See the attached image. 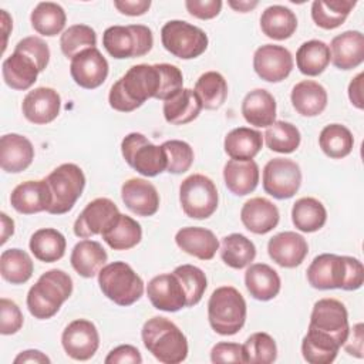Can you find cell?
Masks as SVG:
<instances>
[{
	"instance_id": "cell-1",
	"label": "cell",
	"mask_w": 364,
	"mask_h": 364,
	"mask_svg": "<svg viewBox=\"0 0 364 364\" xmlns=\"http://www.w3.org/2000/svg\"><path fill=\"white\" fill-rule=\"evenodd\" d=\"M182 88L183 75L176 65L136 64L112 84L108 102L115 111L132 112L149 98L165 101Z\"/></svg>"
},
{
	"instance_id": "cell-2",
	"label": "cell",
	"mask_w": 364,
	"mask_h": 364,
	"mask_svg": "<svg viewBox=\"0 0 364 364\" xmlns=\"http://www.w3.org/2000/svg\"><path fill=\"white\" fill-rule=\"evenodd\" d=\"M307 282L318 290H357L364 283L363 263L351 256L321 253L307 267Z\"/></svg>"
},
{
	"instance_id": "cell-3",
	"label": "cell",
	"mask_w": 364,
	"mask_h": 364,
	"mask_svg": "<svg viewBox=\"0 0 364 364\" xmlns=\"http://www.w3.org/2000/svg\"><path fill=\"white\" fill-rule=\"evenodd\" d=\"M145 348L164 364H178L188 357V340L182 330L166 317L148 318L141 330Z\"/></svg>"
},
{
	"instance_id": "cell-4",
	"label": "cell",
	"mask_w": 364,
	"mask_h": 364,
	"mask_svg": "<svg viewBox=\"0 0 364 364\" xmlns=\"http://www.w3.org/2000/svg\"><path fill=\"white\" fill-rule=\"evenodd\" d=\"M73 293V279L61 269L43 273L27 293V309L34 318L47 320L58 313Z\"/></svg>"
},
{
	"instance_id": "cell-5",
	"label": "cell",
	"mask_w": 364,
	"mask_h": 364,
	"mask_svg": "<svg viewBox=\"0 0 364 364\" xmlns=\"http://www.w3.org/2000/svg\"><path fill=\"white\" fill-rule=\"evenodd\" d=\"M247 307L240 291L232 286L213 290L208 301V320L213 331L220 336H233L246 321Z\"/></svg>"
},
{
	"instance_id": "cell-6",
	"label": "cell",
	"mask_w": 364,
	"mask_h": 364,
	"mask_svg": "<svg viewBox=\"0 0 364 364\" xmlns=\"http://www.w3.org/2000/svg\"><path fill=\"white\" fill-rule=\"evenodd\" d=\"M97 276L102 294L118 306H131L144 294V280L125 262L108 263Z\"/></svg>"
},
{
	"instance_id": "cell-7",
	"label": "cell",
	"mask_w": 364,
	"mask_h": 364,
	"mask_svg": "<svg viewBox=\"0 0 364 364\" xmlns=\"http://www.w3.org/2000/svg\"><path fill=\"white\" fill-rule=\"evenodd\" d=\"M102 46L117 60L142 57L151 51L154 36L144 24L111 26L102 34Z\"/></svg>"
},
{
	"instance_id": "cell-8",
	"label": "cell",
	"mask_w": 364,
	"mask_h": 364,
	"mask_svg": "<svg viewBox=\"0 0 364 364\" xmlns=\"http://www.w3.org/2000/svg\"><path fill=\"white\" fill-rule=\"evenodd\" d=\"M50 192L51 205L48 213L63 215L73 209L85 186V175L75 164H63L53 169L46 178Z\"/></svg>"
},
{
	"instance_id": "cell-9",
	"label": "cell",
	"mask_w": 364,
	"mask_h": 364,
	"mask_svg": "<svg viewBox=\"0 0 364 364\" xmlns=\"http://www.w3.org/2000/svg\"><path fill=\"white\" fill-rule=\"evenodd\" d=\"M164 48L181 60H192L208 48L206 33L183 20H169L161 28Z\"/></svg>"
},
{
	"instance_id": "cell-10",
	"label": "cell",
	"mask_w": 364,
	"mask_h": 364,
	"mask_svg": "<svg viewBox=\"0 0 364 364\" xmlns=\"http://www.w3.org/2000/svg\"><path fill=\"white\" fill-rule=\"evenodd\" d=\"M125 162L138 173L154 178L166 171V155L162 145L152 144L144 134L131 132L121 142Z\"/></svg>"
},
{
	"instance_id": "cell-11",
	"label": "cell",
	"mask_w": 364,
	"mask_h": 364,
	"mask_svg": "<svg viewBox=\"0 0 364 364\" xmlns=\"http://www.w3.org/2000/svg\"><path fill=\"white\" fill-rule=\"evenodd\" d=\"M179 202L188 218L208 219L215 213L219 203L215 182L202 173L189 175L179 186Z\"/></svg>"
},
{
	"instance_id": "cell-12",
	"label": "cell",
	"mask_w": 364,
	"mask_h": 364,
	"mask_svg": "<svg viewBox=\"0 0 364 364\" xmlns=\"http://www.w3.org/2000/svg\"><path fill=\"white\" fill-rule=\"evenodd\" d=\"M263 189L276 199L293 198L301 185V169L289 158H273L263 168Z\"/></svg>"
},
{
	"instance_id": "cell-13",
	"label": "cell",
	"mask_w": 364,
	"mask_h": 364,
	"mask_svg": "<svg viewBox=\"0 0 364 364\" xmlns=\"http://www.w3.org/2000/svg\"><path fill=\"white\" fill-rule=\"evenodd\" d=\"M309 327L328 334L343 347L350 333L346 306L340 300L331 297L317 300L311 310Z\"/></svg>"
},
{
	"instance_id": "cell-14",
	"label": "cell",
	"mask_w": 364,
	"mask_h": 364,
	"mask_svg": "<svg viewBox=\"0 0 364 364\" xmlns=\"http://www.w3.org/2000/svg\"><path fill=\"white\" fill-rule=\"evenodd\" d=\"M61 344L68 357L77 361H87L94 357L100 347V334L92 321L77 318L64 328Z\"/></svg>"
},
{
	"instance_id": "cell-15",
	"label": "cell",
	"mask_w": 364,
	"mask_h": 364,
	"mask_svg": "<svg viewBox=\"0 0 364 364\" xmlns=\"http://www.w3.org/2000/svg\"><path fill=\"white\" fill-rule=\"evenodd\" d=\"M293 65V55L283 46L264 44L253 54V70L267 82L283 81L291 73Z\"/></svg>"
},
{
	"instance_id": "cell-16",
	"label": "cell",
	"mask_w": 364,
	"mask_h": 364,
	"mask_svg": "<svg viewBox=\"0 0 364 364\" xmlns=\"http://www.w3.org/2000/svg\"><path fill=\"white\" fill-rule=\"evenodd\" d=\"M108 61L97 47L77 54L71 58L70 64L71 78L85 90H94L102 85L108 77Z\"/></svg>"
},
{
	"instance_id": "cell-17",
	"label": "cell",
	"mask_w": 364,
	"mask_h": 364,
	"mask_svg": "<svg viewBox=\"0 0 364 364\" xmlns=\"http://www.w3.org/2000/svg\"><path fill=\"white\" fill-rule=\"evenodd\" d=\"M119 213L118 206L108 198H97L87 203L82 212L74 222V235L81 239H88L101 235L102 230Z\"/></svg>"
},
{
	"instance_id": "cell-18",
	"label": "cell",
	"mask_w": 364,
	"mask_h": 364,
	"mask_svg": "<svg viewBox=\"0 0 364 364\" xmlns=\"http://www.w3.org/2000/svg\"><path fill=\"white\" fill-rule=\"evenodd\" d=\"M146 294L152 306L162 311L175 313L186 307V294L183 286L173 272L152 277L148 282Z\"/></svg>"
},
{
	"instance_id": "cell-19",
	"label": "cell",
	"mask_w": 364,
	"mask_h": 364,
	"mask_svg": "<svg viewBox=\"0 0 364 364\" xmlns=\"http://www.w3.org/2000/svg\"><path fill=\"white\" fill-rule=\"evenodd\" d=\"M61 108V97L51 87H37L26 94L21 102V111L27 121L44 125L53 122Z\"/></svg>"
},
{
	"instance_id": "cell-20",
	"label": "cell",
	"mask_w": 364,
	"mask_h": 364,
	"mask_svg": "<svg viewBox=\"0 0 364 364\" xmlns=\"http://www.w3.org/2000/svg\"><path fill=\"white\" fill-rule=\"evenodd\" d=\"M267 253L270 259L286 269H293L306 259L309 253L307 240L296 232L286 230L270 237L267 243Z\"/></svg>"
},
{
	"instance_id": "cell-21",
	"label": "cell",
	"mask_w": 364,
	"mask_h": 364,
	"mask_svg": "<svg viewBox=\"0 0 364 364\" xmlns=\"http://www.w3.org/2000/svg\"><path fill=\"white\" fill-rule=\"evenodd\" d=\"M121 198L125 206L136 216L148 218L159 209V193L156 188L142 178H131L121 186Z\"/></svg>"
},
{
	"instance_id": "cell-22",
	"label": "cell",
	"mask_w": 364,
	"mask_h": 364,
	"mask_svg": "<svg viewBox=\"0 0 364 364\" xmlns=\"http://www.w3.org/2000/svg\"><path fill=\"white\" fill-rule=\"evenodd\" d=\"M10 203L23 215H33L43 210L47 212L51 205V192L46 178L18 183L10 195Z\"/></svg>"
},
{
	"instance_id": "cell-23",
	"label": "cell",
	"mask_w": 364,
	"mask_h": 364,
	"mask_svg": "<svg viewBox=\"0 0 364 364\" xmlns=\"http://www.w3.org/2000/svg\"><path fill=\"white\" fill-rule=\"evenodd\" d=\"M328 48L330 61L338 70H351L364 61V36L358 30L337 34Z\"/></svg>"
},
{
	"instance_id": "cell-24",
	"label": "cell",
	"mask_w": 364,
	"mask_h": 364,
	"mask_svg": "<svg viewBox=\"0 0 364 364\" xmlns=\"http://www.w3.org/2000/svg\"><path fill=\"white\" fill-rule=\"evenodd\" d=\"M240 220L252 233L264 235L277 226L280 213L272 200L256 196L243 203L240 209Z\"/></svg>"
},
{
	"instance_id": "cell-25",
	"label": "cell",
	"mask_w": 364,
	"mask_h": 364,
	"mask_svg": "<svg viewBox=\"0 0 364 364\" xmlns=\"http://www.w3.org/2000/svg\"><path fill=\"white\" fill-rule=\"evenodd\" d=\"M33 159L34 148L26 136L11 132L0 138V166L4 172H23L31 165Z\"/></svg>"
},
{
	"instance_id": "cell-26",
	"label": "cell",
	"mask_w": 364,
	"mask_h": 364,
	"mask_svg": "<svg viewBox=\"0 0 364 364\" xmlns=\"http://www.w3.org/2000/svg\"><path fill=\"white\" fill-rule=\"evenodd\" d=\"M176 246L185 253L200 260H210L219 250V240L215 233L200 226H186L175 235Z\"/></svg>"
},
{
	"instance_id": "cell-27",
	"label": "cell",
	"mask_w": 364,
	"mask_h": 364,
	"mask_svg": "<svg viewBox=\"0 0 364 364\" xmlns=\"http://www.w3.org/2000/svg\"><path fill=\"white\" fill-rule=\"evenodd\" d=\"M242 115L247 124L267 128L276 121V100L264 88L249 91L242 101Z\"/></svg>"
},
{
	"instance_id": "cell-28",
	"label": "cell",
	"mask_w": 364,
	"mask_h": 364,
	"mask_svg": "<svg viewBox=\"0 0 364 364\" xmlns=\"http://www.w3.org/2000/svg\"><path fill=\"white\" fill-rule=\"evenodd\" d=\"M245 284L250 296L260 301L274 299L282 287L279 273L266 263H253L245 273Z\"/></svg>"
},
{
	"instance_id": "cell-29",
	"label": "cell",
	"mask_w": 364,
	"mask_h": 364,
	"mask_svg": "<svg viewBox=\"0 0 364 364\" xmlns=\"http://www.w3.org/2000/svg\"><path fill=\"white\" fill-rule=\"evenodd\" d=\"M293 108L303 117L320 115L328 101L326 88L313 80H303L297 82L290 94Z\"/></svg>"
},
{
	"instance_id": "cell-30",
	"label": "cell",
	"mask_w": 364,
	"mask_h": 364,
	"mask_svg": "<svg viewBox=\"0 0 364 364\" xmlns=\"http://www.w3.org/2000/svg\"><path fill=\"white\" fill-rule=\"evenodd\" d=\"M108 255L97 240L82 239L71 250L70 262L73 269L82 277L91 279L105 266Z\"/></svg>"
},
{
	"instance_id": "cell-31",
	"label": "cell",
	"mask_w": 364,
	"mask_h": 364,
	"mask_svg": "<svg viewBox=\"0 0 364 364\" xmlns=\"http://www.w3.org/2000/svg\"><path fill=\"white\" fill-rule=\"evenodd\" d=\"M38 73L36 63L16 50L1 64V74L6 85L17 91L28 90L37 81Z\"/></svg>"
},
{
	"instance_id": "cell-32",
	"label": "cell",
	"mask_w": 364,
	"mask_h": 364,
	"mask_svg": "<svg viewBox=\"0 0 364 364\" xmlns=\"http://www.w3.org/2000/svg\"><path fill=\"white\" fill-rule=\"evenodd\" d=\"M226 188L236 196L252 193L259 183V166L253 159H229L223 166Z\"/></svg>"
},
{
	"instance_id": "cell-33",
	"label": "cell",
	"mask_w": 364,
	"mask_h": 364,
	"mask_svg": "<svg viewBox=\"0 0 364 364\" xmlns=\"http://www.w3.org/2000/svg\"><path fill=\"white\" fill-rule=\"evenodd\" d=\"M104 242L114 250H128L135 247L142 239L141 225L121 212L101 233Z\"/></svg>"
},
{
	"instance_id": "cell-34",
	"label": "cell",
	"mask_w": 364,
	"mask_h": 364,
	"mask_svg": "<svg viewBox=\"0 0 364 364\" xmlns=\"http://www.w3.org/2000/svg\"><path fill=\"white\" fill-rule=\"evenodd\" d=\"M202 109L200 101L195 91L182 88L175 95L164 101L162 112L166 122L172 125H185L198 118Z\"/></svg>"
},
{
	"instance_id": "cell-35",
	"label": "cell",
	"mask_w": 364,
	"mask_h": 364,
	"mask_svg": "<svg viewBox=\"0 0 364 364\" xmlns=\"http://www.w3.org/2000/svg\"><path fill=\"white\" fill-rule=\"evenodd\" d=\"M263 146V135L257 129L239 127L228 132L223 141L225 152L230 159L249 161L253 159Z\"/></svg>"
},
{
	"instance_id": "cell-36",
	"label": "cell",
	"mask_w": 364,
	"mask_h": 364,
	"mask_svg": "<svg viewBox=\"0 0 364 364\" xmlns=\"http://www.w3.org/2000/svg\"><path fill=\"white\" fill-rule=\"evenodd\" d=\"M340 347L328 334L309 327L301 341V354L310 364H330L336 360Z\"/></svg>"
},
{
	"instance_id": "cell-37",
	"label": "cell",
	"mask_w": 364,
	"mask_h": 364,
	"mask_svg": "<svg viewBox=\"0 0 364 364\" xmlns=\"http://www.w3.org/2000/svg\"><path fill=\"white\" fill-rule=\"evenodd\" d=\"M260 28L263 34L273 40H286L297 28L296 14L284 6L273 4L264 9L260 16Z\"/></svg>"
},
{
	"instance_id": "cell-38",
	"label": "cell",
	"mask_w": 364,
	"mask_h": 364,
	"mask_svg": "<svg viewBox=\"0 0 364 364\" xmlns=\"http://www.w3.org/2000/svg\"><path fill=\"white\" fill-rule=\"evenodd\" d=\"M28 246L37 260L53 263L65 255L67 240L60 230L53 228H43L31 235Z\"/></svg>"
},
{
	"instance_id": "cell-39",
	"label": "cell",
	"mask_w": 364,
	"mask_h": 364,
	"mask_svg": "<svg viewBox=\"0 0 364 364\" xmlns=\"http://www.w3.org/2000/svg\"><path fill=\"white\" fill-rule=\"evenodd\" d=\"M291 220L296 229L306 233L320 230L327 220V210L324 205L311 196L297 199L291 208Z\"/></svg>"
},
{
	"instance_id": "cell-40",
	"label": "cell",
	"mask_w": 364,
	"mask_h": 364,
	"mask_svg": "<svg viewBox=\"0 0 364 364\" xmlns=\"http://www.w3.org/2000/svg\"><path fill=\"white\" fill-rule=\"evenodd\" d=\"M330 64V48L321 40L304 41L296 51V65L307 77L321 74Z\"/></svg>"
},
{
	"instance_id": "cell-41",
	"label": "cell",
	"mask_w": 364,
	"mask_h": 364,
	"mask_svg": "<svg viewBox=\"0 0 364 364\" xmlns=\"http://www.w3.org/2000/svg\"><path fill=\"white\" fill-rule=\"evenodd\" d=\"M357 4L355 0H316L311 4V18L324 30L340 27Z\"/></svg>"
},
{
	"instance_id": "cell-42",
	"label": "cell",
	"mask_w": 364,
	"mask_h": 364,
	"mask_svg": "<svg viewBox=\"0 0 364 364\" xmlns=\"http://www.w3.org/2000/svg\"><path fill=\"white\" fill-rule=\"evenodd\" d=\"M256 257V246L242 233H230L220 242V259L232 269H243Z\"/></svg>"
},
{
	"instance_id": "cell-43",
	"label": "cell",
	"mask_w": 364,
	"mask_h": 364,
	"mask_svg": "<svg viewBox=\"0 0 364 364\" xmlns=\"http://www.w3.org/2000/svg\"><path fill=\"white\" fill-rule=\"evenodd\" d=\"M31 27L41 36L54 37L60 34L67 21L64 9L54 1L38 3L30 14Z\"/></svg>"
},
{
	"instance_id": "cell-44",
	"label": "cell",
	"mask_w": 364,
	"mask_h": 364,
	"mask_svg": "<svg viewBox=\"0 0 364 364\" xmlns=\"http://www.w3.org/2000/svg\"><path fill=\"white\" fill-rule=\"evenodd\" d=\"M193 91L199 98L202 108L218 109L228 98V82L220 73L206 71L198 78Z\"/></svg>"
},
{
	"instance_id": "cell-45",
	"label": "cell",
	"mask_w": 364,
	"mask_h": 364,
	"mask_svg": "<svg viewBox=\"0 0 364 364\" xmlns=\"http://www.w3.org/2000/svg\"><path fill=\"white\" fill-rule=\"evenodd\" d=\"M34 264L30 255L18 247L3 250L0 256L1 277L11 284H23L33 276Z\"/></svg>"
},
{
	"instance_id": "cell-46",
	"label": "cell",
	"mask_w": 364,
	"mask_h": 364,
	"mask_svg": "<svg viewBox=\"0 0 364 364\" xmlns=\"http://www.w3.org/2000/svg\"><path fill=\"white\" fill-rule=\"evenodd\" d=\"M318 145L328 158L341 159L351 154L354 136L346 125L328 124L318 135Z\"/></svg>"
},
{
	"instance_id": "cell-47",
	"label": "cell",
	"mask_w": 364,
	"mask_h": 364,
	"mask_svg": "<svg viewBox=\"0 0 364 364\" xmlns=\"http://www.w3.org/2000/svg\"><path fill=\"white\" fill-rule=\"evenodd\" d=\"M263 136L267 148L279 154L294 152L301 141L299 128L287 121H274L270 127L266 128Z\"/></svg>"
},
{
	"instance_id": "cell-48",
	"label": "cell",
	"mask_w": 364,
	"mask_h": 364,
	"mask_svg": "<svg viewBox=\"0 0 364 364\" xmlns=\"http://www.w3.org/2000/svg\"><path fill=\"white\" fill-rule=\"evenodd\" d=\"M97 46V34L87 24H73L60 37V48L67 58H74L84 50Z\"/></svg>"
},
{
	"instance_id": "cell-49",
	"label": "cell",
	"mask_w": 364,
	"mask_h": 364,
	"mask_svg": "<svg viewBox=\"0 0 364 364\" xmlns=\"http://www.w3.org/2000/svg\"><path fill=\"white\" fill-rule=\"evenodd\" d=\"M243 346L245 363L270 364L277 358V346L274 338L263 331L253 333Z\"/></svg>"
},
{
	"instance_id": "cell-50",
	"label": "cell",
	"mask_w": 364,
	"mask_h": 364,
	"mask_svg": "<svg viewBox=\"0 0 364 364\" xmlns=\"http://www.w3.org/2000/svg\"><path fill=\"white\" fill-rule=\"evenodd\" d=\"M173 273L183 286L186 294V307L198 304L208 287V280L203 270L193 264H181L175 267Z\"/></svg>"
},
{
	"instance_id": "cell-51",
	"label": "cell",
	"mask_w": 364,
	"mask_h": 364,
	"mask_svg": "<svg viewBox=\"0 0 364 364\" xmlns=\"http://www.w3.org/2000/svg\"><path fill=\"white\" fill-rule=\"evenodd\" d=\"M166 155V172L173 175H181L189 171L193 164L195 155L192 146L179 139H169L162 144Z\"/></svg>"
},
{
	"instance_id": "cell-52",
	"label": "cell",
	"mask_w": 364,
	"mask_h": 364,
	"mask_svg": "<svg viewBox=\"0 0 364 364\" xmlns=\"http://www.w3.org/2000/svg\"><path fill=\"white\" fill-rule=\"evenodd\" d=\"M16 51H20L23 54H26L27 57H30L38 71H44L46 67L48 65V61H50V48H48V44L37 37V36H30V37H24L23 40H20L16 47H14Z\"/></svg>"
},
{
	"instance_id": "cell-53",
	"label": "cell",
	"mask_w": 364,
	"mask_h": 364,
	"mask_svg": "<svg viewBox=\"0 0 364 364\" xmlns=\"http://www.w3.org/2000/svg\"><path fill=\"white\" fill-rule=\"evenodd\" d=\"M24 323L20 307L6 297L0 299V333L3 336L16 334Z\"/></svg>"
},
{
	"instance_id": "cell-54",
	"label": "cell",
	"mask_w": 364,
	"mask_h": 364,
	"mask_svg": "<svg viewBox=\"0 0 364 364\" xmlns=\"http://www.w3.org/2000/svg\"><path fill=\"white\" fill-rule=\"evenodd\" d=\"M210 361L218 363H245L243 346L239 343L220 341L210 350Z\"/></svg>"
},
{
	"instance_id": "cell-55",
	"label": "cell",
	"mask_w": 364,
	"mask_h": 364,
	"mask_svg": "<svg viewBox=\"0 0 364 364\" xmlns=\"http://www.w3.org/2000/svg\"><path fill=\"white\" fill-rule=\"evenodd\" d=\"M185 7L188 13L200 20L215 18L222 10L220 0H186Z\"/></svg>"
},
{
	"instance_id": "cell-56",
	"label": "cell",
	"mask_w": 364,
	"mask_h": 364,
	"mask_svg": "<svg viewBox=\"0 0 364 364\" xmlns=\"http://www.w3.org/2000/svg\"><path fill=\"white\" fill-rule=\"evenodd\" d=\"M104 361L105 364H141L142 357L136 347L131 344H121L112 348Z\"/></svg>"
},
{
	"instance_id": "cell-57",
	"label": "cell",
	"mask_w": 364,
	"mask_h": 364,
	"mask_svg": "<svg viewBox=\"0 0 364 364\" xmlns=\"http://www.w3.org/2000/svg\"><path fill=\"white\" fill-rule=\"evenodd\" d=\"M363 328H364L363 323H357L355 326H353V328L350 330L351 334L348 333V337L343 344L344 350L350 355H354L357 358L364 357V330Z\"/></svg>"
},
{
	"instance_id": "cell-58",
	"label": "cell",
	"mask_w": 364,
	"mask_h": 364,
	"mask_svg": "<svg viewBox=\"0 0 364 364\" xmlns=\"http://www.w3.org/2000/svg\"><path fill=\"white\" fill-rule=\"evenodd\" d=\"M114 7L125 16L135 17V16L145 14L151 7V1L149 0H115Z\"/></svg>"
},
{
	"instance_id": "cell-59",
	"label": "cell",
	"mask_w": 364,
	"mask_h": 364,
	"mask_svg": "<svg viewBox=\"0 0 364 364\" xmlns=\"http://www.w3.org/2000/svg\"><path fill=\"white\" fill-rule=\"evenodd\" d=\"M363 78L364 74L358 73L348 84V98L351 101V104L358 108L363 109L364 108V101H363Z\"/></svg>"
},
{
	"instance_id": "cell-60",
	"label": "cell",
	"mask_w": 364,
	"mask_h": 364,
	"mask_svg": "<svg viewBox=\"0 0 364 364\" xmlns=\"http://www.w3.org/2000/svg\"><path fill=\"white\" fill-rule=\"evenodd\" d=\"M14 364H23V363H34V364H50L51 360L40 350H24L18 353V355L13 361Z\"/></svg>"
},
{
	"instance_id": "cell-61",
	"label": "cell",
	"mask_w": 364,
	"mask_h": 364,
	"mask_svg": "<svg viewBox=\"0 0 364 364\" xmlns=\"http://www.w3.org/2000/svg\"><path fill=\"white\" fill-rule=\"evenodd\" d=\"M0 219H1V245H4L10 236H13L14 233V220L11 218H9L4 212L0 213Z\"/></svg>"
},
{
	"instance_id": "cell-62",
	"label": "cell",
	"mask_w": 364,
	"mask_h": 364,
	"mask_svg": "<svg viewBox=\"0 0 364 364\" xmlns=\"http://www.w3.org/2000/svg\"><path fill=\"white\" fill-rule=\"evenodd\" d=\"M228 4L235 10V11H239V13H247L250 10H253L259 1L257 0H229Z\"/></svg>"
},
{
	"instance_id": "cell-63",
	"label": "cell",
	"mask_w": 364,
	"mask_h": 364,
	"mask_svg": "<svg viewBox=\"0 0 364 364\" xmlns=\"http://www.w3.org/2000/svg\"><path fill=\"white\" fill-rule=\"evenodd\" d=\"M1 24H3V31H4V44H3V51L6 50V43H7V36H9V28L13 27L10 16L7 14L6 10H1Z\"/></svg>"
}]
</instances>
